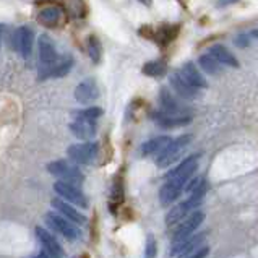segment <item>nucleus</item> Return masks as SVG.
Returning a JSON list of instances; mask_svg holds the SVG:
<instances>
[{
	"label": "nucleus",
	"mask_w": 258,
	"mask_h": 258,
	"mask_svg": "<svg viewBox=\"0 0 258 258\" xmlns=\"http://www.w3.org/2000/svg\"><path fill=\"white\" fill-rule=\"evenodd\" d=\"M38 46H39V78L46 80L49 78L50 72H52V69L58 62L57 49L55 44L47 34H41Z\"/></svg>",
	"instance_id": "f257e3e1"
},
{
	"label": "nucleus",
	"mask_w": 258,
	"mask_h": 258,
	"mask_svg": "<svg viewBox=\"0 0 258 258\" xmlns=\"http://www.w3.org/2000/svg\"><path fill=\"white\" fill-rule=\"evenodd\" d=\"M47 171L52 175H55L57 179H60V182L70 183V185H73V187L80 185V183H83V180H85L83 172L80 171L75 164H72V163H69V161H63V159L49 163Z\"/></svg>",
	"instance_id": "f03ea898"
},
{
	"label": "nucleus",
	"mask_w": 258,
	"mask_h": 258,
	"mask_svg": "<svg viewBox=\"0 0 258 258\" xmlns=\"http://www.w3.org/2000/svg\"><path fill=\"white\" fill-rule=\"evenodd\" d=\"M191 142V135H182L175 140H171L164 148L163 151L158 153V158H156V164L159 167H169L172 166L177 159L180 158L182 151L187 148Z\"/></svg>",
	"instance_id": "7ed1b4c3"
},
{
	"label": "nucleus",
	"mask_w": 258,
	"mask_h": 258,
	"mask_svg": "<svg viewBox=\"0 0 258 258\" xmlns=\"http://www.w3.org/2000/svg\"><path fill=\"white\" fill-rule=\"evenodd\" d=\"M198 163H200V154H191V156L183 159L177 167H174L172 171H169L166 174V179L175 180V182H179L185 187V183L191 179V175L195 174Z\"/></svg>",
	"instance_id": "20e7f679"
},
{
	"label": "nucleus",
	"mask_w": 258,
	"mask_h": 258,
	"mask_svg": "<svg viewBox=\"0 0 258 258\" xmlns=\"http://www.w3.org/2000/svg\"><path fill=\"white\" fill-rule=\"evenodd\" d=\"M99 146L96 142H86V143H77L69 146L67 154L69 158L77 164H91L98 156Z\"/></svg>",
	"instance_id": "39448f33"
},
{
	"label": "nucleus",
	"mask_w": 258,
	"mask_h": 258,
	"mask_svg": "<svg viewBox=\"0 0 258 258\" xmlns=\"http://www.w3.org/2000/svg\"><path fill=\"white\" fill-rule=\"evenodd\" d=\"M203 219H205V213H202V211H194L185 219H182V223L177 226V229L172 234L174 244H180V242L187 240L191 235V232L200 227Z\"/></svg>",
	"instance_id": "423d86ee"
},
{
	"label": "nucleus",
	"mask_w": 258,
	"mask_h": 258,
	"mask_svg": "<svg viewBox=\"0 0 258 258\" xmlns=\"http://www.w3.org/2000/svg\"><path fill=\"white\" fill-rule=\"evenodd\" d=\"M46 223L52 227V229L58 234H62L65 239L69 240H77L82 237V232L77 226H73L69 219H65L63 216H58L55 213H47L46 215Z\"/></svg>",
	"instance_id": "0eeeda50"
},
{
	"label": "nucleus",
	"mask_w": 258,
	"mask_h": 258,
	"mask_svg": "<svg viewBox=\"0 0 258 258\" xmlns=\"http://www.w3.org/2000/svg\"><path fill=\"white\" fill-rule=\"evenodd\" d=\"M54 190L58 194V197L65 198L67 202H70V203H73V205H77V206H80V208H83V210L88 208V200H86V197H85L77 187L70 185V183H65V182H60V180H58V182L54 183Z\"/></svg>",
	"instance_id": "6e6552de"
},
{
	"label": "nucleus",
	"mask_w": 258,
	"mask_h": 258,
	"mask_svg": "<svg viewBox=\"0 0 258 258\" xmlns=\"http://www.w3.org/2000/svg\"><path fill=\"white\" fill-rule=\"evenodd\" d=\"M33 38H34V33L29 26H20L13 34V46L25 58L31 55Z\"/></svg>",
	"instance_id": "1a4fd4ad"
},
{
	"label": "nucleus",
	"mask_w": 258,
	"mask_h": 258,
	"mask_svg": "<svg viewBox=\"0 0 258 258\" xmlns=\"http://www.w3.org/2000/svg\"><path fill=\"white\" fill-rule=\"evenodd\" d=\"M36 235H38L39 242L44 245V250H42L44 253H47L50 258H63L65 256L62 245L58 244L57 239L50 232L42 229V227H36Z\"/></svg>",
	"instance_id": "9d476101"
},
{
	"label": "nucleus",
	"mask_w": 258,
	"mask_h": 258,
	"mask_svg": "<svg viewBox=\"0 0 258 258\" xmlns=\"http://www.w3.org/2000/svg\"><path fill=\"white\" fill-rule=\"evenodd\" d=\"M177 73H179V75L185 80L190 86H194L195 90H200V88L208 86L205 77L200 73V70L197 69V65L194 62H185L179 70H177Z\"/></svg>",
	"instance_id": "9b49d317"
},
{
	"label": "nucleus",
	"mask_w": 258,
	"mask_h": 258,
	"mask_svg": "<svg viewBox=\"0 0 258 258\" xmlns=\"http://www.w3.org/2000/svg\"><path fill=\"white\" fill-rule=\"evenodd\" d=\"M98 98H99V88H98V83H96L94 78H86L77 86L75 99L78 102H83L85 104V102H91Z\"/></svg>",
	"instance_id": "f8f14e48"
},
{
	"label": "nucleus",
	"mask_w": 258,
	"mask_h": 258,
	"mask_svg": "<svg viewBox=\"0 0 258 258\" xmlns=\"http://www.w3.org/2000/svg\"><path fill=\"white\" fill-rule=\"evenodd\" d=\"M159 102H161V107H163V112L164 115H185L183 110L180 107L179 102L175 101V98L171 94V91L167 88H161V93H159Z\"/></svg>",
	"instance_id": "ddd939ff"
},
{
	"label": "nucleus",
	"mask_w": 258,
	"mask_h": 258,
	"mask_svg": "<svg viewBox=\"0 0 258 258\" xmlns=\"http://www.w3.org/2000/svg\"><path fill=\"white\" fill-rule=\"evenodd\" d=\"M169 83L175 90V93L182 96L183 99H195L198 96V90H195L194 86H190L185 80H183L177 72H172L169 77Z\"/></svg>",
	"instance_id": "4468645a"
},
{
	"label": "nucleus",
	"mask_w": 258,
	"mask_h": 258,
	"mask_svg": "<svg viewBox=\"0 0 258 258\" xmlns=\"http://www.w3.org/2000/svg\"><path fill=\"white\" fill-rule=\"evenodd\" d=\"M70 130L80 140H93L98 132V123L94 120H75L70 125Z\"/></svg>",
	"instance_id": "2eb2a0df"
},
{
	"label": "nucleus",
	"mask_w": 258,
	"mask_h": 258,
	"mask_svg": "<svg viewBox=\"0 0 258 258\" xmlns=\"http://www.w3.org/2000/svg\"><path fill=\"white\" fill-rule=\"evenodd\" d=\"M206 237V234L205 232H200L198 235H194V237H188L187 240H183L180 242V244H174L172 250H171V256H185L187 253H190L191 250H195L198 248L202 244H203V240Z\"/></svg>",
	"instance_id": "dca6fc26"
},
{
	"label": "nucleus",
	"mask_w": 258,
	"mask_h": 258,
	"mask_svg": "<svg viewBox=\"0 0 258 258\" xmlns=\"http://www.w3.org/2000/svg\"><path fill=\"white\" fill-rule=\"evenodd\" d=\"M183 185L179 182H175V180H167L163 187H161L159 190V202L161 205H164V206H169V205H172L177 198L180 197V191H182Z\"/></svg>",
	"instance_id": "f3484780"
},
{
	"label": "nucleus",
	"mask_w": 258,
	"mask_h": 258,
	"mask_svg": "<svg viewBox=\"0 0 258 258\" xmlns=\"http://www.w3.org/2000/svg\"><path fill=\"white\" fill-rule=\"evenodd\" d=\"M52 206L57 211H60L63 215V218L69 219L70 223H72V221H73V223H77V224H85L86 223V216L85 215H82L78 210H75L73 206H70L67 202L60 200V198H54Z\"/></svg>",
	"instance_id": "a211bd4d"
},
{
	"label": "nucleus",
	"mask_w": 258,
	"mask_h": 258,
	"mask_svg": "<svg viewBox=\"0 0 258 258\" xmlns=\"http://www.w3.org/2000/svg\"><path fill=\"white\" fill-rule=\"evenodd\" d=\"M219 65H227V67H239V60L235 58V55L231 54V50H227L223 44H215L210 47V54Z\"/></svg>",
	"instance_id": "6ab92c4d"
},
{
	"label": "nucleus",
	"mask_w": 258,
	"mask_h": 258,
	"mask_svg": "<svg viewBox=\"0 0 258 258\" xmlns=\"http://www.w3.org/2000/svg\"><path fill=\"white\" fill-rule=\"evenodd\" d=\"M151 117L161 125V127H166V128H169V127H182V125H187V123L191 122L190 115H174V117H171V115H164V114L159 112V114H153Z\"/></svg>",
	"instance_id": "aec40b11"
},
{
	"label": "nucleus",
	"mask_w": 258,
	"mask_h": 258,
	"mask_svg": "<svg viewBox=\"0 0 258 258\" xmlns=\"http://www.w3.org/2000/svg\"><path fill=\"white\" fill-rule=\"evenodd\" d=\"M171 142V138L169 137H158V138H153L150 142H146L145 145H142V148H140V153H142V156H150V154H156L159 151H163L164 146Z\"/></svg>",
	"instance_id": "412c9836"
},
{
	"label": "nucleus",
	"mask_w": 258,
	"mask_h": 258,
	"mask_svg": "<svg viewBox=\"0 0 258 258\" xmlns=\"http://www.w3.org/2000/svg\"><path fill=\"white\" fill-rule=\"evenodd\" d=\"M142 72L145 73V75H148V77L159 78V77H163L167 73V65L163 60H151V62H146L143 65Z\"/></svg>",
	"instance_id": "4be33fe9"
},
{
	"label": "nucleus",
	"mask_w": 258,
	"mask_h": 258,
	"mask_svg": "<svg viewBox=\"0 0 258 258\" xmlns=\"http://www.w3.org/2000/svg\"><path fill=\"white\" fill-rule=\"evenodd\" d=\"M179 33V26H169V25H164V26H161L158 31H156V41L161 44V46H166L167 42H171L174 38H175V34Z\"/></svg>",
	"instance_id": "5701e85b"
},
{
	"label": "nucleus",
	"mask_w": 258,
	"mask_h": 258,
	"mask_svg": "<svg viewBox=\"0 0 258 258\" xmlns=\"http://www.w3.org/2000/svg\"><path fill=\"white\" fill-rule=\"evenodd\" d=\"M60 20V10L54 9V7H49V9H44L39 13V21L46 26H55Z\"/></svg>",
	"instance_id": "b1692460"
},
{
	"label": "nucleus",
	"mask_w": 258,
	"mask_h": 258,
	"mask_svg": "<svg viewBox=\"0 0 258 258\" xmlns=\"http://www.w3.org/2000/svg\"><path fill=\"white\" fill-rule=\"evenodd\" d=\"M72 67H73V58L72 57H63V58H60V60L57 62V65L52 69L49 78H62L72 70Z\"/></svg>",
	"instance_id": "393cba45"
},
{
	"label": "nucleus",
	"mask_w": 258,
	"mask_h": 258,
	"mask_svg": "<svg viewBox=\"0 0 258 258\" xmlns=\"http://www.w3.org/2000/svg\"><path fill=\"white\" fill-rule=\"evenodd\" d=\"M88 54H90L93 63H99L102 58V46L98 36H90L88 38Z\"/></svg>",
	"instance_id": "a878e982"
},
{
	"label": "nucleus",
	"mask_w": 258,
	"mask_h": 258,
	"mask_svg": "<svg viewBox=\"0 0 258 258\" xmlns=\"http://www.w3.org/2000/svg\"><path fill=\"white\" fill-rule=\"evenodd\" d=\"M198 63H200V67L206 73H210V75H218V73L221 72V65L208 54H205V55H202L200 58H198Z\"/></svg>",
	"instance_id": "bb28decb"
},
{
	"label": "nucleus",
	"mask_w": 258,
	"mask_h": 258,
	"mask_svg": "<svg viewBox=\"0 0 258 258\" xmlns=\"http://www.w3.org/2000/svg\"><path fill=\"white\" fill-rule=\"evenodd\" d=\"M101 115H102L101 107H88V109L75 112V120H94L96 122Z\"/></svg>",
	"instance_id": "cd10ccee"
},
{
	"label": "nucleus",
	"mask_w": 258,
	"mask_h": 258,
	"mask_svg": "<svg viewBox=\"0 0 258 258\" xmlns=\"http://www.w3.org/2000/svg\"><path fill=\"white\" fill-rule=\"evenodd\" d=\"M158 253V244H156V239L153 235H148L146 239V245H145V258H154Z\"/></svg>",
	"instance_id": "c85d7f7f"
},
{
	"label": "nucleus",
	"mask_w": 258,
	"mask_h": 258,
	"mask_svg": "<svg viewBox=\"0 0 258 258\" xmlns=\"http://www.w3.org/2000/svg\"><path fill=\"white\" fill-rule=\"evenodd\" d=\"M202 182H203V177H191V179L185 183V190L191 194V191H194L198 185H200Z\"/></svg>",
	"instance_id": "c756f323"
},
{
	"label": "nucleus",
	"mask_w": 258,
	"mask_h": 258,
	"mask_svg": "<svg viewBox=\"0 0 258 258\" xmlns=\"http://www.w3.org/2000/svg\"><path fill=\"white\" fill-rule=\"evenodd\" d=\"M112 198L115 202H122L123 195H122V183L120 182H115V185L112 188Z\"/></svg>",
	"instance_id": "7c9ffc66"
},
{
	"label": "nucleus",
	"mask_w": 258,
	"mask_h": 258,
	"mask_svg": "<svg viewBox=\"0 0 258 258\" xmlns=\"http://www.w3.org/2000/svg\"><path fill=\"white\" fill-rule=\"evenodd\" d=\"M210 253V247H200V248H198L197 250V252L194 253V255H191L190 258H205L206 255H208Z\"/></svg>",
	"instance_id": "2f4dec72"
},
{
	"label": "nucleus",
	"mask_w": 258,
	"mask_h": 258,
	"mask_svg": "<svg viewBox=\"0 0 258 258\" xmlns=\"http://www.w3.org/2000/svg\"><path fill=\"white\" fill-rule=\"evenodd\" d=\"M234 42H235V46H239V47H247L250 44V38L248 36H239Z\"/></svg>",
	"instance_id": "473e14b6"
},
{
	"label": "nucleus",
	"mask_w": 258,
	"mask_h": 258,
	"mask_svg": "<svg viewBox=\"0 0 258 258\" xmlns=\"http://www.w3.org/2000/svg\"><path fill=\"white\" fill-rule=\"evenodd\" d=\"M36 258H50V256H49L47 253H44V252H41V253H39L38 256H36Z\"/></svg>",
	"instance_id": "72a5a7b5"
},
{
	"label": "nucleus",
	"mask_w": 258,
	"mask_h": 258,
	"mask_svg": "<svg viewBox=\"0 0 258 258\" xmlns=\"http://www.w3.org/2000/svg\"><path fill=\"white\" fill-rule=\"evenodd\" d=\"M2 33H4V25H0V38H2Z\"/></svg>",
	"instance_id": "f704fd0d"
}]
</instances>
